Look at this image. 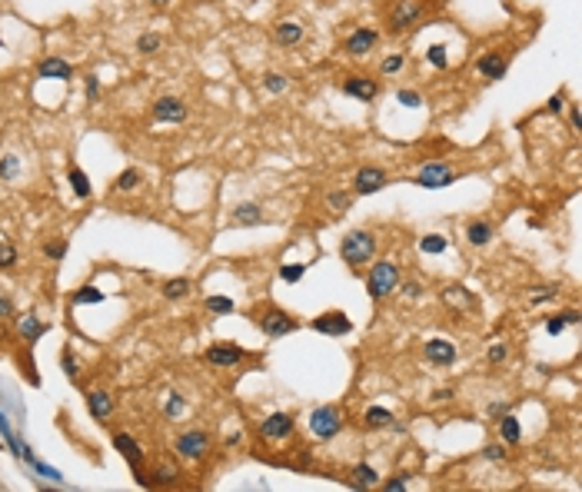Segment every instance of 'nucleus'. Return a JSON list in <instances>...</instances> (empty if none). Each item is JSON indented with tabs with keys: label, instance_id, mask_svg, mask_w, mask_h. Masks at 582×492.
<instances>
[{
	"label": "nucleus",
	"instance_id": "1",
	"mask_svg": "<svg viewBox=\"0 0 582 492\" xmlns=\"http://www.w3.org/2000/svg\"><path fill=\"white\" fill-rule=\"evenodd\" d=\"M376 253V233L370 230H349L343 236V243H340V256L347 266H363V263H370Z\"/></svg>",
	"mask_w": 582,
	"mask_h": 492
},
{
	"label": "nucleus",
	"instance_id": "2",
	"mask_svg": "<svg viewBox=\"0 0 582 492\" xmlns=\"http://www.w3.org/2000/svg\"><path fill=\"white\" fill-rule=\"evenodd\" d=\"M426 7H430V0H393L386 10V27L393 34L409 30L413 24H419V17L426 14Z\"/></svg>",
	"mask_w": 582,
	"mask_h": 492
},
{
	"label": "nucleus",
	"instance_id": "3",
	"mask_svg": "<svg viewBox=\"0 0 582 492\" xmlns=\"http://www.w3.org/2000/svg\"><path fill=\"white\" fill-rule=\"evenodd\" d=\"M400 280L402 276H400V266H396V263L379 260L373 270H370V276H366V293H370L373 300H386L389 293L400 287Z\"/></svg>",
	"mask_w": 582,
	"mask_h": 492
},
{
	"label": "nucleus",
	"instance_id": "4",
	"mask_svg": "<svg viewBox=\"0 0 582 492\" xmlns=\"http://www.w3.org/2000/svg\"><path fill=\"white\" fill-rule=\"evenodd\" d=\"M456 177H459V170H453L443 160H432V164H423L416 170V187H423V190H443Z\"/></svg>",
	"mask_w": 582,
	"mask_h": 492
},
{
	"label": "nucleus",
	"instance_id": "5",
	"mask_svg": "<svg viewBox=\"0 0 582 492\" xmlns=\"http://www.w3.org/2000/svg\"><path fill=\"white\" fill-rule=\"evenodd\" d=\"M340 429H343V416L336 406H319L310 412V433L317 439H333Z\"/></svg>",
	"mask_w": 582,
	"mask_h": 492
},
{
	"label": "nucleus",
	"instance_id": "6",
	"mask_svg": "<svg viewBox=\"0 0 582 492\" xmlns=\"http://www.w3.org/2000/svg\"><path fill=\"white\" fill-rule=\"evenodd\" d=\"M177 456L180 459H190V463H200L203 456L210 452V436L207 433H200V429H190V433H183V436H177Z\"/></svg>",
	"mask_w": 582,
	"mask_h": 492
},
{
	"label": "nucleus",
	"instance_id": "7",
	"mask_svg": "<svg viewBox=\"0 0 582 492\" xmlns=\"http://www.w3.org/2000/svg\"><path fill=\"white\" fill-rule=\"evenodd\" d=\"M389 183V173L383 166H360L356 177H353V193L356 196H370V193H379Z\"/></svg>",
	"mask_w": 582,
	"mask_h": 492
},
{
	"label": "nucleus",
	"instance_id": "8",
	"mask_svg": "<svg viewBox=\"0 0 582 492\" xmlns=\"http://www.w3.org/2000/svg\"><path fill=\"white\" fill-rule=\"evenodd\" d=\"M313 333H323V336H347L353 333V319H349L343 310H330V313H319L313 323H310Z\"/></svg>",
	"mask_w": 582,
	"mask_h": 492
},
{
	"label": "nucleus",
	"instance_id": "9",
	"mask_svg": "<svg viewBox=\"0 0 582 492\" xmlns=\"http://www.w3.org/2000/svg\"><path fill=\"white\" fill-rule=\"evenodd\" d=\"M256 323H260V329H263L270 340H283V336H290L293 329L300 326V323H296L290 313H283V310H266Z\"/></svg>",
	"mask_w": 582,
	"mask_h": 492
},
{
	"label": "nucleus",
	"instance_id": "10",
	"mask_svg": "<svg viewBox=\"0 0 582 492\" xmlns=\"http://www.w3.org/2000/svg\"><path fill=\"white\" fill-rule=\"evenodd\" d=\"M203 359H207V363H213V366H220V369L240 366V363L247 359V349H240L236 342H213L207 353H203Z\"/></svg>",
	"mask_w": 582,
	"mask_h": 492
},
{
	"label": "nucleus",
	"instance_id": "11",
	"mask_svg": "<svg viewBox=\"0 0 582 492\" xmlns=\"http://www.w3.org/2000/svg\"><path fill=\"white\" fill-rule=\"evenodd\" d=\"M187 117H190V110H187V100H180V96H160L153 103V120L160 123H183Z\"/></svg>",
	"mask_w": 582,
	"mask_h": 492
},
{
	"label": "nucleus",
	"instance_id": "12",
	"mask_svg": "<svg viewBox=\"0 0 582 492\" xmlns=\"http://www.w3.org/2000/svg\"><path fill=\"white\" fill-rule=\"evenodd\" d=\"M376 43H379V30H373V27H356L347 37L343 50H347L349 57H366V54H373Z\"/></svg>",
	"mask_w": 582,
	"mask_h": 492
},
{
	"label": "nucleus",
	"instance_id": "13",
	"mask_svg": "<svg viewBox=\"0 0 582 492\" xmlns=\"http://www.w3.org/2000/svg\"><path fill=\"white\" fill-rule=\"evenodd\" d=\"M343 94L353 96V100H363V103H373L376 96H379V83H376L373 77L356 73V77H347V80H343Z\"/></svg>",
	"mask_w": 582,
	"mask_h": 492
},
{
	"label": "nucleus",
	"instance_id": "14",
	"mask_svg": "<svg viewBox=\"0 0 582 492\" xmlns=\"http://www.w3.org/2000/svg\"><path fill=\"white\" fill-rule=\"evenodd\" d=\"M293 416L290 412H270V416H266L263 423H260V436L263 439H290L293 436Z\"/></svg>",
	"mask_w": 582,
	"mask_h": 492
},
{
	"label": "nucleus",
	"instance_id": "15",
	"mask_svg": "<svg viewBox=\"0 0 582 492\" xmlns=\"http://www.w3.org/2000/svg\"><path fill=\"white\" fill-rule=\"evenodd\" d=\"M423 353H426V359H430L432 366H453L459 359V349L449 340H426Z\"/></svg>",
	"mask_w": 582,
	"mask_h": 492
},
{
	"label": "nucleus",
	"instance_id": "16",
	"mask_svg": "<svg viewBox=\"0 0 582 492\" xmlns=\"http://www.w3.org/2000/svg\"><path fill=\"white\" fill-rule=\"evenodd\" d=\"M476 70H479V77H486V80H502V77H506V70H509V57L499 54V50H493V54L479 57Z\"/></svg>",
	"mask_w": 582,
	"mask_h": 492
},
{
	"label": "nucleus",
	"instance_id": "17",
	"mask_svg": "<svg viewBox=\"0 0 582 492\" xmlns=\"http://www.w3.org/2000/svg\"><path fill=\"white\" fill-rule=\"evenodd\" d=\"M87 410H90V416H94L97 423H107L113 416V396L103 393V389H94V393L87 396Z\"/></svg>",
	"mask_w": 582,
	"mask_h": 492
},
{
	"label": "nucleus",
	"instance_id": "18",
	"mask_svg": "<svg viewBox=\"0 0 582 492\" xmlns=\"http://www.w3.org/2000/svg\"><path fill=\"white\" fill-rule=\"evenodd\" d=\"M37 73H41V80H70V77H73V67H70L67 60H60V57H47L41 67H37Z\"/></svg>",
	"mask_w": 582,
	"mask_h": 492
},
{
	"label": "nucleus",
	"instance_id": "19",
	"mask_svg": "<svg viewBox=\"0 0 582 492\" xmlns=\"http://www.w3.org/2000/svg\"><path fill=\"white\" fill-rule=\"evenodd\" d=\"M113 449L124 452V459L133 465V469H140V465H143V449H140V442H133V439L126 436V433H117V436H113Z\"/></svg>",
	"mask_w": 582,
	"mask_h": 492
},
{
	"label": "nucleus",
	"instance_id": "20",
	"mask_svg": "<svg viewBox=\"0 0 582 492\" xmlns=\"http://www.w3.org/2000/svg\"><path fill=\"white\" fill-rule=\"evenodd\" d=\"M273 41L279 47H296V43L303 41V27L296 20H279L277 27H273Z\"/></svg>",
	"mask_w": 582,
	"mask_h": 492
},
{
	"label": "nucleus",
	"instance_id": "21",
	"mask_svg": "<svg viewBox=\"0 0 582 492\" xmlns=\"http://www.w3.org/2000/svg\"><path fill=\"white\" fill-rule=\"evenodd\" d=\"M263 206L260 203H236L233 206V223L236 226H260L263 223Z\"/></svg>",
	"mask_w": 582,
	"mask_h": 492
},
{
	"label": "nucleus",
	"instance_id": "22",
	"mask_svg": "<svg viewBox=\"0 0 582 492\" xmlns=\"http://www.w3.org/2000/svg\"><path fill=\"white\" fill-rule=\"evenodd\" d=\"M363 423H366V429H400L396 419H393V412L383 410V406H370V410L363 412Z\"/></svg>",
	"mask_w": 582,
	"mask_h": 492
},
{
	"label": "nucleus",
	"instance_id": "23",
	"mask_svg": "<svg viewBox=\"0 0 582 492\" xmlns=\"http://www.w3.org/2000/svg\"><path fill=\"white\" fill-rule=\"evenodd\" d=\"M376 479H379V472H376L373 465L360 463V465H353V472H349V486L353 489H373Z\"/></svg>",
	"mask_w": 582,
	"mask_h": 492
},
{
	"label": "nucleus",
	"instance_id": "24",
	"mask_svg": "<svg viewBox=\"0 0 582 492\" xmlns=\"http://www.w3.org/2000/svg\"><path fill=\"white\" fill-rule=\"evenodd\" d=\"M499 436L506 446H519L523 442V429H519V419L509 416V412H502V419H499Z\"/></svg>",
	"mask_w": 582,
	"mask_h": 492
},
{
	"label": "nucleus",
	"instance_id": "25",
	"mask_svg": "<svg viewBox=\"0 0 582 492\" xmlns=\"http://www.w3.org/2000/svg\"><path fill=\"white\" fill-rule=\"evenodd\" d=\"M190 289H194V283L187 280V276H173V280H166L163 283V300H170V303H177V300H183V296H190Z\"/></svg>",
	"mask_w": 582,
	"mask_h": 492
},
{
	"label": "nucleus",
	"instance_id": "26",
	"mask_svg": "<svg viewBox=\"0 0 582 492\" xmlns=\"http://www.w3.org/2000/svg\"><path fill=\"white\" fill-rule=\"evenodd\" d=\"M466 240H470L472 246H486L493 240V223H489V219H472L470 226H466Z\"/></svg>",
	"mask_w": 582,
	"mask_h": 492
},
{
	"label": "nucleus",
	"instance_id": "27",
	"mask_svg": "<svg viewBox=\"0 0 582 492\" xmlns=\"http://www.w3.org/2000/svg\"><path fill=\"white\" fill-rule=\"evenodd\" d=\"M576 323H579V313H576V310H569V313H555V316L546 319V333H549V336H559V333H566V329L576 326Z\"/></svg>",
	"mask_w": 582,
	"mask_h": 492
},
{
	"label": "nucleus",
	"instance_id": "28",
	"mask_svg": "<svg viewBox=\"0 0 582 492\" xmlns=\"http://www.w3.org/2000/svg\"><path fill=\"white\" fill-rule=\"evenodd\" d=\"M70 187H73V193H77L80 200H90V193H94V187H90V177L83 173L80 166H70Z\"/></svg>",
	"mask_w": 582,
	"mask_h": 492
},
{
	"label": "nucleus",
	"instance_id": "29",
	"mask_svg": "<svg viewBox=\"0 0 582 492\" xmlns=\"http://www.w3.org/2000/svg\"><path fill=\"white\" fill-rule=\"evenodd\" d=\"M559 283H546V287H532L529 289V303L532 306H539V303H549V300H559Z\"/></svg>",
	"mask_w": 582,
	"mask_h": 492
},
{
	"label": "nucleus",
	"instance_id": "30",
	"mask_svg": "<svg viewBox=\"0 0 582 492\" xmlns=\"http://www.w3.org/2000/svg\"><path fill=\"white\" fill-rule=\"evenodd\" d=\"M17 333H20V336H24L27 342H34V340H37V336L43 333V326H41V319L30 313V316H24V319L17 323Z\"/></svg>",
	"mask_w": 582,
	"mask_h": 492
},
{
	"label": "nucleus",
	"instance_id": "31",
	"mask_svg": "<svg viewBox=\"0 0 582 492\" xmlns=\"http://www.w3.org/2000/svg\"><path fill=\"white\" fill-rule=\"evenodd\" d=\"M443 300L453 306V303H459V306H466V310H472L476 306V300L470 296V289H463V287H446L443 289Z\"/></svg>",
	"mask_w": 582,
	"mask_h": 492
},
{
	"label": "nucleus",
	"instance_id": "32",
	"mask_svg": "<svg viewBox=\"0 0 582 492\" xmlns=\"http://www.w3.org/2000/svg\"><path fill=\"white\" fill-rule=\"evenodd\" d=\"M446 246H449V240L439 236V233H430V236H423V240H419V249H423V253H430V256L446 253Z\"/></svg>",
	"mask_w": 582,
	"mask_h": 492
},
{
	"label": "nucleus",
	"instance_id": "33",
	"mask_svg": "<svg viewBox=\"0 0 582 492\" xmlns=\"http://www.w3.org/2000/svg\"><path fill=\"white\" fill-rule=\"evenodd\" d=\"M140 170H133V166H126L124 173H120V177H117V183H113V187H117V190H124V193H130V190H137L140 187Z\"/></svg>",
	"mask_w": 582,
	"mask_h": 492
},
{
	"label": "nucleus",
	"instance_id": "34",
	"mask_svg": "<svg viewBox=\"0 0 582 492\" xmlns=\"http://www.w3.org/2000/svg\"><path fill=\"white\" fill-rule=\"evenodd\" d=\"M90 303H103V293L97 287H80L73 293V306H90Z\"/></svg>",
	"mask_w": 582,
	"mask_h": 492
},
{
	"label": "nucleus",
	"instance_id": "35",
	"mask_svg": "<svg viewBox=\"0 0 582 492\" xmlns=\"http://www.w3.org/2000/svg\"><path fill=\"white\" fill-rule=\"evenodd\" d=\"M203 306H207L210 313H217V316H230L236 310L233 306V300H230V296H210L207 303H203Z\"/></svg>",
	"mask_w": 582,
	"mask_h": 492
},
{
	"label": "nucleus",
	"instance_id": "36",
	"mask_svg": "<svg viewBox=\"0 0 582 492\" xmlns=\"http://www.w3.org/2000/svg\"><path fill=\"white\" fill-rule=\"evenodd\" d=\"M303 273H306L303 263H283V266H279V280H283V283H300Z\"/></svg>",
	"mask_w": 582,
	"mask_h": 492
},
{
	"label": "nucleus",
	"instance_id": "37",
	"mask_svg": "<svg viewBox=\"0 0 582 492\" xmlns=\"http://www.w3.org/2000/svg\"><path fill=\"white\" fill-rule=\"evenodd\" d=\"M163 412L170 416V419H180L183 412H187V399L180 396V393H173V396L166 399V406H163Z\"/></svg>",
	"mask_w": 582,
	"mask_h": 492
},
{
	"label": "nucleus",
	"instance_id": "38",
	"mask_svg": "<svg viewBox=\"0 0 582 492\" xmlns=\"http://www.w3.org/2000/svg\"><path fill=\"white\" fill-rule=\"evenodd\" d=\"M160 47H163L160 34H143V37L137 41V50H140V54H157Z\"/></svg>",
	"mask_w": 582,
	"mask_h": 492
},
{
	"label": "nucleus",
	"instance_id": "39",
	"mask_svg": "<svg viewBox=\"0 0 582 492\" xmlns=\"http://www.w3.org/2000/svg\"><path fill=\"white\" fill-rule=\"evenodd\" d=\"M353 200H356V193H330V196H326V203L333 206V210H340V213H343V210H349V206H353Z\"/></svg>",
	"mask_w": 582,
	"mask_h": 492
},
{
	"label": "nucleus",
	"instance_id": "40",
	"mask_svg": "<svg viewBox=\"0 0 582 492\" xmlns=\"http://www.w3.org/2000/svg\"><path fill=\"white\" fill-rule=\"evenodd\" d=\"M290 83H286V77L283 73H263V90H270V94H283Z\"/></svg>",
	"mask_w": 582,
	"mask_h": 492
},
{
	"label": "nucleus",
	"instance_id": "41",
	"mask_svg": "<svg viewBox=\"0 0 582 492\" xmlns=\"http://www.w3.org/2000/svg\"><path fill=\"white\" fill-rule=\"evenodd\" d=\"M17 170H20V160H17L14 153H7V157L0 160V180H14Z\"/></svg>",
	"mask_w": 582,
	"mask_h": 492
},
{
	"label": "nucleus",
	"instance_id": "42",
	"mask_svg": "<svg viewBox=\"0 0 582 492\" xmlns=\"http://www.w3.org/2000/svg\"><path fill=\"white\" fill-rule=\"evenodd\" d=\"M43 256L47 260H64L67 256V240H50V243L43 246Z\"/></svg>",
	"mask_w": 582,
	"mask_h": 492
},
{
	"label": "nucleus",
	"instance_id": "43",
	"mask_svg": "<svg viewBox=\"0 0 582 492\" xmlns=\"http://www.w3.org/2000/svg\"><path fill=\"white\" fill-rule=\"evenodd\" d=\"M486 359H489L493 366L506 363V359H509V346H506V342H493V346H489V353H486Z\"/></svg>",
	"mask_w": 582,
	"mask_h": 492
},
{
	"label": "nucleus",
	"instance_id": "44",
	"mask_svg": "<svg viewBox=\"0 0 582 492\" xmlns=\"http://www.w3.org/2000/svg\"><path fill=\"white\" fill-rule=\"evenodd\" d=\"M396 103H400V107L416 110V107H423V96L416 94V90H396Z\"/></svg>",
	"mask_w": 582,
	"mask_h": 492
},
{
	"label": "nucleus",
	"instance_id": "45",
	"mask_svg": "<svg viewBox=\"0 0 582 492\" xmlns=\"http://www.w3.org/2000/svg\"><path fill=\"white\" fill-rule=\"evenodd\" d=\"M426 57H430V64L436 70H446V64H449V60H446V47H443V43H432L430 50H426Z\"/></svg>",
	"mask_w": 582,
	"mask_h": 492
},
{
	"label": "nucleus",
	"instance_id": "46",
	"mask_svg": "<svg viewBox=\"0 0 582 492\" xmlns=\"http://www.w3.org/2000/svg\"><path fill=\"white\" fill-rule=\"evenodd\" d=\"M402 67H406V57H402V54H389L386 60L379 64V70H383V73H400Z\"/></svg>",
	"mask_w": 582,
	"mask_h": 492
},
{
	"label": "nucleus",
	"instance_id": "47",
	"mask_svg": "<svg viewBox=\"0 0 582 492\" xmlns=\"http://www.w3.org/2000/svg\"><path fill=\"white\" fill-rule=\"evenodd\" d=\"M483 459H489V463H502V459H506V442H502V446H499V442H489V446L483 449Z\"/></svg>",
	"mask_w": 582,
	"mask_h": 492
},
{
	"label": "nucleus",
	"instance_id": "48",
	"mask_svg": "<svg viewBox=\"0 0 582 492\" xmlns=\"http://www.w3.org/2000/svg\"><path fill=\"white\" fill-rule=\"evenodd\" d=\"M17 263V249L10 243H0V270H10Z\"/></svg>",
	"mask_w": 582,
	"mask_h": 492
},
{
	"label": "nucleus",
	"instance_id": "49",
	"mask_svg": "<svg viewBox=\"0 0 582 492\" xmlns=\"http://www.w3.org/2000/svg\"><path fill=\"white\" fill-rule=\"evenodd\" d=\"M406 479H409V476H393L389 482H383V489H386V492H402L406 486H409Z\"/></svg>",
	"mask_w": 582,
	"mask_h": 492
},
{
	"label": "nucleus",
	"instance_id": "50",
	"mask_svg": "<svg viewBox=\"0 0 582 492\" xmlns=\"http://www.w3.org/2000/svg\"><path fill=\"white\" fill-rule=\"evenodd\" d=\"M562 107H566V96L555 94V96H549V103H546V113H562Z\"/></svg>",
	"mask_w": 582,
	"mask_h": 492
},
{
	"label": "nucleus",
	"instance_id": "51",
	"mask_svg": "<svg viewBox=\"0 0 582 492\" xmlns=\"http://www.w3.org/2000/svg\"><path fill=\"white\" fill-rule=\"evenodd\" d=\"M10 313H14V303H10L7 293H0V319H7Z\"/></svg>",
	"mask_w": 582,
	"mask_h": 492
},
{
	"label": "nucleus",
	"instance_id": "52",
	"mask_svg": "<svg viewBox=\"0 0 582 492\" xmlns=\"http://www.w3.org/2000/svg\"><path fill=\"white\" fill-rule=\"evenodd\" d=\"M100 96V80L97 77H87V100H97Z\"/></svg>",
	"mask_w": 582,
	"mask_h": 492
},
{
	"label": "nucleus",
	"instance_id": "53",
	"mask_svg": "<svg viewBox=\"0 0 582 492\" xmlns=\"http://www.w3.org/2000/svg\"><path fill=\"white\" fill-rule=\"evenodd\" d=\"M64 372H67L70 379H77V363H73V356H70V349L64 353Z\"/></svg>",
	"mask_w": 582,
	"mask_h": 492
},
{
	"label": "nucleus",
	"instance_id": "54",
	"mask_svg": "<svg viewBox=\"0 0 582 492\" xmlns=\"http://www.w3.org/2000/svg\"><path fill=\"white\" fill-rule=\"evenodd\" d=\"M406 296H409V300H416V296H423V287H419V283H406Z\"/></svg>",
	"mask_w": 582,
	"mask_h": 492
},
{
	"label": "nucleus",
	"instance_id": "55",
	"mask_svg": "<svg viewBox=\"0 0 582 492\" xmlns=\"http://www.w3.org/2000/svg\"><path fill=\"white\" fill-rule=\"evenodd\" d=\"M569 120H572V126L579 130V123H582V117H579V107H569Z\"/></svg>",
	"mask_w": 582,
	"mask_h": 492
},
{
	"label": "nucleus",
	"instance_id": "56",
	"mask_svg": "<svg viewBox=\"0 0 582 492\" xmlns=\"http://www.w3.org/2000/svg\"><path fill=\"white\" fill-rule=\"evenodd\" d=\"M489 412H493V416H502V412H506V406H502V403H493V406H489Z\"/></svg>",
	"mask_w": 582,
	"mask_h": 492
},
{
	"label": "nucleus",
	"instance_id": "57",
	"mask_svg": "<svg viewBox=\"0 0 582 492\" xmlns=\"http://www.w3.org/2000/svg\"><path fill=\"white\" fill-rule=\"evenodd\" d=\"M153 7H166V3H170V0H150Z\"/></svg>",
	"mask_w": 582,
	"mask_h": 492
}]
</instances>
